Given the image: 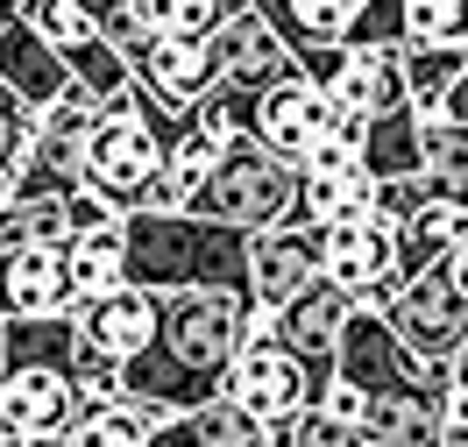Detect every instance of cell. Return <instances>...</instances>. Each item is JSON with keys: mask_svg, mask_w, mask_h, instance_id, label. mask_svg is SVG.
I'll use <instances>...</instances> for the list:
<instances>
[{"mask_svg": "<svg viewBox=\"0 0 468 447\" xmlns=\"http://www.w3.org/2000/svg\"><path fill=\"white\" fill-rule=\"evenodd\" d=\"M241 320H249V298L164 292L156 298V341L121 369V398H149L164 412L213 405L234 348H241Z\"/></svg>", "mask_w": 468, "mask_h": 447, "instance_id": "1", "label": "cell"}, {"mask_svg": "<svg viewBox=\"0 0 468 447\" xmlns=\"http://www.w3.org/2000/svg\"><path fill=\"white\" fill-rule=\"evenodd\" d=\"M121 256L135 292H228L241 298L249 277V235H234L199 213H128L121 220Z\"/></svg>", "mask_w": 468, "mask_h": 447, "instance_id": "2", "label": "cell"}, {"mask_svg": "<svg viewBox=\"0 0 468 447\" xmlns=\"http://www.w3.org/2000/svg\"><path fill=\"white\" fill-rule=\"evenodd\" d=\"M292 199H298V171L284 156H270L256 135H241V143H228L213 156V178L199 185L192 213L256 241L270 228H292Z\"/></svg>", "mask_w": 468, "mask_h": 447, "instance_id": "3", "label": "cell"}, {"mask_svg": "<svg viewBox=\"0 0 468 447\" xmlns=\"http://www.w3.org/2000/svg\"><path fill=\"white\" fill-rule=\"evenodd\" d=\"M135 92V86H128ZM114 92V100H100V121H92V135L79 143V185H86L100 207L128 220V213L143 207L149 178H156V156L164 149L143 135V121H135V100Z\"/></svg>", "mask_w": 468, "mask_h": 447, "instance_id": "4", "label": "cell"}, {"mask_svg": "<svg viewBox=\"0 0 468 447\" xmlns=\"http://www.w3.org/2000/svg\"><path fill=\"white\" fill-rule=\"evenodd\" d=\"M377 320L390 327V341H398L411 362H454V356H462V341H468V305L447 292L440 263L419 270V277H405Z\"/></svg>", "mask_w": 468, "mask_h": 447, "instance_id": "5", "label": "cell"}, {"mask_svg": "<svg viewBox=\"0 0 468 447\" xmlns=\"http://www.w3.org/2000/svg\"><path fill=\"white\" fill-rule=\"evenodd\" d=\"M341 121H348V114H341L320 86H305V79H298V64H292L277 86L256 92V107H249V135H256L270 156H284V164L298 171V164H305V149H320Z\"/></svg>", "mask_w": 468, "mask_h": 447, "instance_id": "6", "label": "cell"}, {"mask_svg": "<svg viewBox=\"0 0 468 447\" xmlns=\"http://www.w3.org/2000/svg\"><path fill=\"white\" fill-rule=\"evenodd\" d=\"M313 377L298 369L277 341H256V348H234L228 377H220V398H228L241 419H256V426H284V419L313 412Z\"/></svg>", "mask_w": 468, "mask_h": 447, "instance_id": "7", "label": "cell"}, {"mask_svg": "<svg viewBox=\"0 0 468 447\" xmlns=\"http://www.w3.org/2000/svg\"><path fill=\"white\" fill-rule=\"evenodd\" d=\"M206 50H213V86H234V92H249V100L292 71V50H284V43L270 36V22L249 15V7H228V15L206 29Z\"/></svg>", "mask_w": 468, "mask_h": 447, "instance_id": "8", "label": "cell"}, {"mask_svg": "<svg viewBox=\"0 0 468 447\" xmlns=\"http://www.w3.org/2000/svg\"><path fill=\"white\" fill-rule=\"evenodd\" d=\"M128 86L143 100H156L164 114H192L213 92V50H206V36H156L143 58L128 64Z\"/></svg>", "mask_w": 468, "mask_h": 447, "instance_id": "9", "label": "cell"}, {"mask_svg": "<svg viewBox=\"0 0 468 447\" xmlns=\"http://www.w3.org/2000/svg\"><path fill=\"white\" fill-rule=\"evenodd\" d=\"M305 284H320V241L305 228H270V235L249 241V277H241V298L256 313H284Z\"/></svg>", "mask_w": 468, "mask_h": 447, "instance_id": "10", "label": "cell"}, {"mask_svg": "<svg viewBox=\"0 0 468 447\" xmlns=\"http://www.w3.org/2000/svg\"><path fill=\"white\" fill-rule=\"evenodd\" d=\"M411 369H419V362L390 341V327H383L377 313H355L348 305L341 341H334V377H341L348 390H362V398H390V390L411 384Z\"/></svg>", "mask_w": 468, "mask_h": 447, "instance_id": "11", "label": "cell"}, {"mask_svg": "<svg viewBox=\"0 0 468 447\" xmlns=\"http://www.w3.org/2000/svg\"><path fill=\"white\" fill-rule=\"evenodd\" d=\"M71 334H79V348H92V356H107V362L128 369V362L156 341V292L121 284V292L92 298V305H71Z\"/></svg>", "mask_w": 468, "mask_h": 447, "instance_id": "12", "label": "cell"}, {"mask_svg": "<svg viewBox=\"0 0 468 447\" xmlns=\"http://www.w3.org/2000/svg\"><path fill=\"white\" fill-rule=\"evenodd\" d=\"M341 320H348V298L334 292V284H305L284 313H270L277 348H284V356H292L313 384H326V377H334V341H341Z\"/></svg>", "mask_w": 468, "mask_h": 447, "instance_id": "13", "label": "cell"}, {"mask_svg": "<svg viewBox=\"0 0 468 447\" xmlns=\"http://www.w3.org/2000/svg\"><path fill=\"white\" fill-rule=\"evenodd\" d=\"M0 86L15 92V107L36 121L50 100H64V92H71V71H64V58H58V50H50L36 29L0 22Z\"/></svg>", "mask_w": 468, "mask_h": 447, "instance_id": "14", "label": "cell"}, {"mask_svg": "<svg viewBox=\"0 0 468 447\" xmlns=\"http://www.w3.org/2000/svg\"><path fill=\"white\" fill-rule=\"evenodd\" d=\"M326 100L348 121L398 114L405 107V50H341V71H334Z\"/></svg>", "mask_w": 468, "mask_h": 447, "instance_id": "15", "label": "cell"}, {"mask_svg": "<svg viewBox=\"0 0 468 447\" xmlns=\"http://www.w3.org/2000/svg\"><path fill=\"white\" fill-rule=\"evenodd\" d=\"M58 313H71V284H64L58 249L0 256V320H58Z\"/></svg>", "mask_w": 468, "mask_h": 447, "instance_id": "16", "label": "cell"}, {"mask_svg": "<svg viewBox=\"0 0 468 447\" xmlns=\"http://www.w3.org/2000/svg\"><path fill=\"white\" fill-rule=\"evenodd\" d=\"M79 334L71 313L58 320H0V377H71Z\"/></svg>", "mask_w": 468, "mask_h": 447, "instance_id": "17", "label": "cell"}, {"mask_svg": "<svg viewBox=\"0 0 468 447\" xmlns=\"http://www.w3.org/2000/svg\"><path fill=\"white\" fill-rule=\"evenodd\" d=\"M241 7L263 15L270 36L298 58V50H341V36H348L362 0H241Z\"/></svg>", "mask_w": 468, "mask_h": 447, "instance_id": "18", "label": "cell"}, {"mask_svg": "<svg viewBox=\"0 0 468 447\" xmlns=\"http://www.w3.org/2000/svg\"><path fill=\"white\" fill-rule=\"evenodd\" d=\"M419 178L433 192V207L468 213V128L462 121H419Z\"/></svg>", "mask_w": 468, "mask_h": 447, "instance_id": "19", "label": "cell"}, {"mask_svg": "<svg viewBox=\"0 0 468 447\" xmlns=\"http://www.w3.org/2000/svg\"><path fill=\"white\" fill-rule=\"evenodd\" d=\"M355 164L369 185H390V178H419V114L398 107V114H377L362 121V143H355Z\"/></svg>", "mask_w": 468, "mask_h": 447, "instance_id": "20", "label": "cell"}, {"mask_svg": "<svg viewBox=\"0 0 468 447\" xmlns=\"http://www.w3.org/2000/svg\"><path fill=\"white\" fill-rule=\"evenodd\" d=\"M64 284H71V305H92V298H107L128 284V256H121V220L107 228H92L64 249Z\"/></svg>", "mask_w": 468, "mask_h": 447, "instance_id": "21", "label": "cell"}, {"mask_svg": "<svg viewBox=\"0 0 468 447\" xmlns=\"http://www.w3.org/2000/svg\"><path fill=\"white\" fill-rule=\"evenodd\" d=\"M164 405H149V398H114V405H92V412L71 419V433L64 447H149V433L164 426Z\"/></svg>", "mask_w": 468, "mask_h": 447, "instance_id": "22", "label": "cell"}, {"mask_svg": "<svg viewBox=\"0 0 468 447\" xmlns=\"http://www.w3.org/2000/svg\"><path fill=\"white\" fill-rule=\"evenodd\" d=\"M71 192H86V185H79V149L29 135L15 178H7V199H71Z\"/></svg>", "mask_w": 468, "mask_h": 447, "instance_id": "23", "label": "cell"}, {"mask_svg": "<svg viewBox=\"0 0 468 447\" xmlns=\"http://www.w3.org/2000/svg\"><path fill=\"white\" fill-rule=\"evenodd\" d=\"M15 22H22V29H36L43 36V43H50V50H79V43H92V22L86 15H79V7H71V0H22V15H15Z\"/></svg>", "mask_w": 468, "mask_h": 447, "instance_id": "24", "label": "cell"}, {"mask_svg": "<svg viewBox=\"0 0 468 447\" xmlns=\"http://www.w3.org/2000/svg\"><path fill=\"white\" fill-rule=\"evenodd\" d=\"M92 121H100V100H86V92L71 86L64 100H50L43 114L29 121V135H43V143H64V149H79L92 135Z\"/></svg>", "mask_w": 468, "mask_h": 447, "instance_id": "25", "label": "cell"}, {"mask_svg": "<svg viewBox=\"0 0 468 447\" xmlns=\"http://www.w3.org/2000/svg\"><path fill=\"white\" fill-rule=\"evenodd\" d=\"M156 36H206L220 22V0H128Z\"/></svg>", "mask_w": 468, "mask_h": 447, "instance_id": "26", "label": "cell"}, {"mask_svg": "<svg viewBox=\"0 0 468 447\" xmlns=\"http://www.w3.org/2000/svg\"><path fill=\"white\" fill-rule=\"evenodd\" d=\"M398 22H405V50L454 43V0H398Z\"/></svg>", "mask_w": 468, "mask_h": 447, "instance_id": "27", "label": "cell"}, {"mask_svg": "<svg viewBox=\"0 0 468 447\" xmlns=\"http://www.w3.org/2000/svg\"><path fill=\"white\" fill-rule=\"evenodd\" d=\"M284 447H377V441L362 426H334L320 412H298V419H284Z\"/></svg>", "mask_w": 468, "mask_h": 447, "instance_id": "28", "label": "cell"}, {"mask_svg": "<svg viewBox=\"0 0 468 447\" xmlns=\"http://www.w3.org/2000/svg\"><path fill=\"white\" fill-rule=\"evenodd\" d=\"M22 149H29V114L15 107V92L0 86V178H15V164H22Z\"/></svg>", "mask_w": 468, "mask_h": 447, "instance_id": "29", "label": "cell"}, {"mask_svg": "<svg viewBox=\"0 0 468 447\" xmlns=\"http://www.w3.org/2000/svg\"><path fill=\"white\" fill-rule=\"evenodd\" d=\"M440 277H447V292L468 305V256H454V249H447V256H440Z\"/></svg>", "mask_w": 468, "mask_h": 447, "instance_id": "30", "label": "cell"}, {"mask_svg": "<svg viewBox=\"0 0 468 447\" xmlns=\"http://www.w3.org/2000/svg\"><path fill=\"white\" fill-rule=\"evenodd\" d=\"M71 7H79V15H86L92 29H100V22H107V15H121V7H128V0H71Z\"/></svg>", "mask_w": 468, "mask_h": 447, "instance_id": "31", "label": "cell"}, {"mask_svg": "<svg viewBox=\"0 0 468 447\" xmlns=\"http://www.w3.org/2000/svg\"><path fill=\"white\" fill-rule=\"evenodd\" d=\"M433 447H468V426H440V441Z\"/></svg>", "mask_w": 468, "mask_h": 447, "instance_id": "32", "label": "cell"}, {"mask_svg": "<svg viewBox=\"0 0 468 447\" xmlns=\"http://www.w3.org/2000/svg\"><path fill=\"white\" fill-rule=\"evenodd\" d=\"M454 43L468 50V0H454Z\"/></svg>", "mask_w": 468, "mask_h": 447, "instance_id": "33", "label": "cell"}, {"mask_svg": "<svg viewBox=\"0 0 468 447\" xmlns=\"http://www.w3.org/2000/svg\"><path fill=\"white\" fill-rule=\"evenodd\" d=\"M15 447H64L58 433H36V441H15Z\"/></svg>", "mask_w": 468, "mask_h": 447, "instance_id": "34", "label": "cell"}, {"mask_svg": "<svg viewBox=\"0 0 468 447\" xmlns=\"http://www.w3.org/2000/svg\"><path fill=\"white\" fill-rule=\"evenodd\" d=\"M15 15H22V0H0V22H15Z\"/></svg>", "mask_w": 468, "mask_h": 447, "instance_id": "35", "label": "cell"}, {"mask_svg": "<svg viewBox=\"0 0 468 447\" xmlns=\"http://www.w3.org/2000/svg\"><path fill=\"white\" fill-rule=\"evenodd\" d=\"M0 447H15V433H7V426H0Z\"/></svg>", "mask_w": 468, "mask_h": 447, "instance_id": "36", "label": "cell"}, {"mask_svg": "<svg viewBox=\"0 0 468 447\" xmlns=\"http://www.w3.org/2000/svg\"><path fill=\"white\" fill-rule=\"evenodd\" d=\"M0 207H7V178H0Z\"/></svg>", "mask_w": 468, "mask_h": 447, "instance_id": "37", "label": "cell"}, {"mask_svg": "<svg viewBox=\"0 0 468 447\" xmlns=\"http://www.w3.org/2000/svg\"><path fill=\"white\" fill-rule=\"evenodd\" d=\"M462 348H468V341H462Z\"/></svg>", "mask_w": 468, "mask_h": 447, "instance_id": "38", "label": "cell"}]
</instances>
